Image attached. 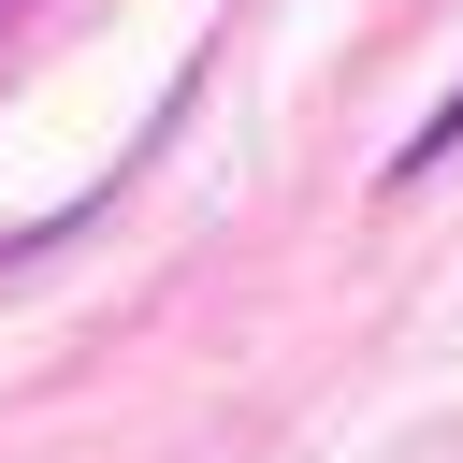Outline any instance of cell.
Returning a JSON list of instances; mask_svg holds the SVG:
<instances>
[{"label": "cell", "instance_id": "6da1fadb", "mask_svg": "<svg viewBox=\"0 0 463 463\" xmlns=\"http://www.w3.org/2000/svg\"><path fill=\"white\" fill-rule=\"evenodd\" d=\"M434 159H463V87H449V101L420 116V145H405V174H434Z\"/></svg>", "mask_w": 463, "mask_h": 463}]
</instances>
